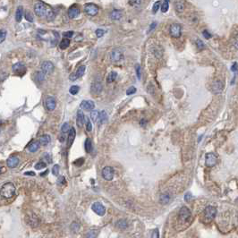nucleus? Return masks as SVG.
Wrapping results in <instances>:
<instances>
[{
    "instance_id": "a211bd4d",
    "label": "nucleus",
    "mask_w": 238,
    "mask_h": 238,
    "mask_svg": "<svg viewBox=\"0 0 238 238\" xmlns=\"http://www.w3.org/2000/svg\"><path fill=\"white\" fill-rule=\"evenodd\" d=\"M85 116H84V114L81 110H78L77 111V117H76V124L79 127H82L83 126V124H84V121H85Z\"/></svg>"
},
{
    "instance_id": "5fc2aeb1",
    "label": "nucleus",
    "mask_w": 238,
    "mask_h": 238,
    "mask_svg": "<svg viewBox=\"0 0 238 238\" xmlns=\"http://www.w3.org/2000/svg\"><path fill=\"white\" fill-rule=\"evenodd\" d=\"M136 74H137L138 79H141V66L139 65L136 66Z\"/></svg>"
},
{
    "instance_id": "e433bc0d",
    "label": "nucleus",
    "mask_w": 238,
    "mask_h": 238,
    "mask_svg": "<svg viewBox=\"0 0 238 238\" xmlns=\"http://www.w3.org/2000/svg\"><path fill=\"white\" fill-rule=\"evenodd\" d=\"M36 78L39 81H42L44 79H45V72H43L42 71L41 72H38L37 75H36Z\"/></svg>"
},
{
    "instance_id": "052dcab7",
    "label": "nucleus",
    "mask_w": 238,
    "mask_h": 238,
    "mask_svg": "<svg viewBox=\"0 0 238 238\" xmlns=\"http://www.w3.org/2000/svg\"><path fill=\"white\" fill-rule=\"evenodd\" d=\"M234 46H235V48L238 49V35L235 37V40H234Z\"/></svg>"
},
{
    "instance_id": "ea45409f",
    "label": "nucleus",
    "mask_w": 238,
    "mask_h": 238,
    "mask_svg": "<svg viewBox=\"0 0 238 238\" xmlns=\"http://www.w3.org/2000/svg\"><path fill=\"white\" fill-rule=\"evenodd\" d=\"M25 19L28 21V22H30V23H32L33 22V16H32V14H31V12H29V11H27L26 13H25Z\"/></svg>"
},
{
    "instance_id": "bb28decb",
    "label": "nucleus",
    "mask_w": 238,
    "mask_h": 238,
    "mask_svg": "<svg viewBox=\"0 0 238 238\" xmlns=\"http://www.w3.org/2000/svg\"><path fill=\"white\" fill-rule=\"evenodd\" d=\"M176 9L177 12H183L185 9V3L183 0H176Z\"/></svg>"
},
{
    "instance_id": "58836bf2",
    "label": "nucleus",
    "mask_w": 238,
    "mask_h": 238,
    "mask_svg": "<svg viewBox=\"0 0 238 238\" xmlns=\"http://www.w3.org/2000/svg\"><path fill=\"white\" fill-rule=\"evenodd\" d=\"M46 168V163L43 162V161H40V162H38L37 164L35 165V168L38 169V170L42 169V168Z\"/></svg>"
},
{
    "instance_id": "7c9ffc66",
    "label": "nucleus",
    "mask_w": 238,
    "mask_h": 238,
    "mask_svg": "<svg viewBox=\"0 0 238 238\" xmlns=\"http://www.w3.org/2000/svg\"><path fill=\"white\" fill-rule=\"evenodd\" d=\"M85 70H86V67L84 66H81L78 67V69H77V71L75 72L77 78H81V76H83L84 72H85Z\"/></svg>"
},
{
    "instance_id": "f257e3e1",
    "label": "nucleus",
    "mask_w": 238,
    "mask_h": 238,
    "mask_svg": "<svg viewBox=\"0 0 238 238\" xmlns=\"http://www.w3.org/2000/svg\"><path fill=\"white\" fill-rule=\"evenodd\" d=\"M34 12L36 15L41 18H46L48 21H51L55 18L53 9L43 2H37L34 5Z\"/></svg>"
},
{
    "instance_id": "c9c22d12",
    "label": "nucleus",
    "mask_w": 238,
    "mask_h": 238,
    "mask_svg": "<svg viewBox=\"0 0 238 238\" xmlns=\"http://www.w3.org/2000/svg\"><path fill=\"white\" fill-rule=\"evenodd\" d=\"M79 90H80V87L77 86V85H72L70 89H69V92L70 94L72 95H75L79 92Z\"/></svg>"
},
{
    "instance_id": "cd10ccee",
    "label": "nucleus",
    "mask_w": 238,
    "mask_h": 238,
    "mask_svg": "<svg viewBox=\"0 0 238 238\" xmlns=\"http://www.w3.org/2000/svg\"><path fill=\"white\" fill-rule=\"evenodd\" d=\"M40 142H34L31 143V145L29 146V150L31 152H36L40 148Z\"/></svg>"
},
{
    "instance_id": "603ef678",
    "label": "nucleus",
    "mask_w": 238,
    "mask_h": 238,
    "mask_svg": "<svg viewBox=\"0 0 238 238\" xmlns=\"http://www.w3.org/2000/svg\"><path fill=\"white\" fill-rule=\"evenodd\" d=\"M202 34H203V37L205 38V39H207V40H209V39H210L211 38V34H210L208 31H202Z\"/></svg>"
},
{
    "instance_id": "79ce46f5",
    "label": "nucleus",
    "mask_w": 238,
    "mask_h": 238,
    "mask_svg": "<svg viewBox=\"0 0 238 238\" xmlns=\"http://www.w3.org/2000/svg\"><path fill=\"white\" fill-rule=\"evenodd\" d=\"M59 170H60V168H59L58 165H55V166L53 167V168H52V173H53V175L57 176L58 174H59Z\"/></svg>"
},
{
    "instance_id": "c85d7f7f",
    "label": "nucleus",
    "mask_w": 238,
    "mask_h": 238,
    "mask_svg": "<svg viewBox=\"0 0 238 238\" xmlns=\"http://www.w3.org/2000/svg\"><path fill=\"white\" fill-rule=\"evenodd\" d=\"M116 226L118 228H120V229H125L128 226V223L125 219H120V220H118L117 223H116Z\"/></svg>"
},
{
    "instance_id": "3c124183",
    "label": "nucleus",
    "mask_w": 238,
    "mask_h": 238,
    "mask_svg": "<svg viewBox=\"0 0 238 238\" xmlns=\"http://www.w3.org/2000/svg\"><path fill=\"white\" fill-rule=\"evenodd\" d=\"M86 129L88 132H90L91 130H92V124L90 123V121L89 120V119H87V124H86Z\"/></svg>"
},
{
    "instance_id": "dca6fc26",
    "label": "nucleus",
    "mask_w": 238,
    "mask_h": 238,
    "mask_svg": "<svg viewBox=\"0 0 238 238\" xmlns=\"http://www.w3.org/2000/svg\"><path fill=\"white\" fill-rule=\"evenodd\" d=\"M224 89V83L221 81H216L212 84V91L214 93H221Z\"/></svg>"
},
{
    "instance_id": "a878e982",
    "label": "nucleus",
    "mask_w": 238,
    "mask_h": 238,
    "mask_svg": "<svg viewBox=\"0 0 238 238\" xmlns=\"http://www.w3.org/2000/svg\"><path fill=\"white\" fill-rule=\"evenodd\" d=\"M69 45H70V40L69 39H66V38H64L61 42L59 43V48L61 49H66L69 47Z\"/></svg>"
},
{
    "instance_id": "aec40b11",
    "label": "nucleus",
    "mask_w": 238,
    "mask_h": 238,
    "mask_svg": "<svg viewBox=\"0 0 238 238\" xmlns=\"http://www.w3.org/2000/svg\"><path fill=\"white\" fill-rule=\"evenodd\" d=\"M75 135H76V132L74 127H72L70 131H69V134H68V147L72 144L75 139Z\"/></svg>"
},
{
    "instance_id": "ddd939ff",
    "label": "nucleus",
    "mask_w": 238,
    "mask_h": 238,
    "mask_svg": "<svg viewBox=\"0 0 238 238\" xmlns=\"http://www.w3.org/2000/svg\"><path fill=\"white\" fill-rule=\"evenodd\" d=\"M56 99L53 97H48L45 100V106L47 107L49 111H53L55 108H56Z\"/></svg>"
},
{
    "instance_id": "864d4df0",
    "label": "nucleus",
    "mask_w": 238,
    "mask_h": 238,
    "mask_svg": "<svg viewBox=\"0 0 238 238\" xmlns=\"http://www.w3.org/2000/svg\"><path fill=\"white\" fill-rule=\"evenodd\" d=\"M151 238H159V232L158 229H155V230L152 232Z\"/></svg>"
},
{
    "instance_id": "72a5a7b5",
    "label": "nucleus",
    "mask_w": 238,
    "mask_h": 238,
    "mask_svg": "<svg viewBox=\"0 0 238 238\" xmlns=\"http://www.w3.org/2000/svg\"><path fill=\"white\" fill-rule=\"evenodd\" d=\"M98 117H99V112L98 111H96V110H92L90 113V118L92 119L93 122H96L97 120H98Z\"/></svg>"
},
{
    "instance_id": "13d9d810",
    "label": "nucleus",
    "mask_w": 238,
    "mask_h": 238,
    "mask_svg": "<svg viewBox=\"0 0 238 238\" xmlns=\"http://www.w3.org/2000/svg\"><path fill=\"white\" fill-rule=\"evenodd\" d=\"M69 79H70V81H75V80H77V76H76V74L75 72V74H72V75H70V76H69Z\"/></svg>"
},
{
    "instance_id": "a18cd8bd",
    "label": "nucleus",
    "mask_w": 238,
    "mask_h": 238,
    "mask_svg": "<svg viewBox=\"0 0 238 238\" xmlns=\"http://www.w3.org/2000/svg\"><path fill=\"white\" fill-rule=\"evenodd\" d=\"M159 6H160V2H159V1H158V2L155 3L154 5H153V8H152V12H153L154 14H156V13L158 12V10H159Z\"/></svg>"
},
{
    "instance_id": "f03ea898",
    "label": "nucleus",
    "mask_w": 238,
    "mask_h": 238,
    "mask_svg": "<svg viewBox=\"0 0 238 238\" xmlns=\"http://www.w3.org/2000/svg\"><path fill=\"white\" fill-rule=\"evenodd\" d=\"M15 194V186L13 183H5V185H3L1 188V194L4 198L5 199H10L12 198Z\"/></svg>"
},
{
    "instance_id": "423d86ee",
    "label": "nucleus",
    "mask_w": 238,
    "mask_h": 238,
    "mask_svg": "<svg viewBox=\"0 0 238 238\" xmlns=\"http://www.w3.org/2000/svg\"><path fill=\"white\" fill-rule=\"evenodd\" d=\"M217 156L214 154V153H208L206 155V158H205V163L207 165V167H209V168H212L214 167L215 165L217 164Z\"/></svg>"
},
{
    "instance_id": "2eb2a0df",
    "label": "nucleus",
    "mask_w": 238,
    "mask_h": 238,
    "mask_svg": "<svg viewBox=\"0 0 238 238\" xmlns=\"http://www.w3.org/2000/svg\"><path fill=\"white\" fill-rule=\"evenodd\" d=\"M123 58V52L120 49H114L110 54V59L113 62H119Z\"/></svg>"
},
{
    "instance_id": "39448f33",
    "label": "nucleus",
    "mask_w": 238,
    "mask_h": 238,
    "mask_svg": "<svg viewBox=\"0 0 238 238\" xmlns=\"http://www.w3.org/2000/svg\"><path fill=\"white\" fill-rule=\"evenodd\" d=\"M102 89H103V86H102V83L100 80H95L92 83H91V87H90V90H91V93H94V94H99L100 92L102 91Z\"/></svg>"
},
{
    "instance_id": "a19ab883",
    "label": "nucleus",
    "mask_w": 238,
    "mask_h": 238,
    "mask_svg": "<svg viewBox=\"0 0 238 238\" xmlns=\"http://www.w3.org/2000/svg\"><path fill=\"white\" fill-rule=\"evenodd\" d=\"M142 0H129V4L132 6H138L142 4Z\"/></svg>"
},
{
    "instance_id": "412c9836",
    "label": "nucleus",
    "mask_w": 238,
    "mask_h": 238,
    "mask_svg": "<svg viewBox=\"0 0 238 238\" xmlns=\"http://www.w3.org/2000/svg\"><path fill=\"white\" fill-rule=\"evenodd\" d=\"M171 200V195L168 193H165V194H162L160 195V198H159V200L162 204H168Z\"/></svg>"
},
{
    "instance_id": "49530a36",
    "label": "nucleus",
    "mask_w": 238,
    "mask_h": 238,
    "mask_svg": "<svg viewBox=\"0 0 238 238\" xmlns=\"http://www.w3.org/2000/svg\"><path fill=\"white\" fill-rule=\"evenodd\" d=\"M135 92H136V88L133 87V86H132V87H130V88H128V90H126V94H127V95H132V94H133V93H135Z\"/></svg>"
},
{
    "instance_id": "5701e85b",
    "label": "nucleus",
    "mask_w": 238,
    "mask_h": 238,
    "mask_svg": "<svg viewBox=\"0 0 238 238\" xmlns=\"http://www.w3.org/2000/svg\"><path fill=\"white\" fill-rule=\"evenodd\" d=\"M23 14V6H19V7L17 8L16 13H15V20H16V22L19 23V22L22 21Z\"/></svg>"
},
{
    "instance_id": "4c0bfd02",
    "label": "nucleus",
    "mask_w": 238,
    "mask_h": 238,
    "mask_svg": "<svg viewBox=\"0 0 238 238\" xmlns=\"http://www.w3.org/2000/svg\"><path fill=\"white\" fill-rule=\"evenodd\" d=\"M69 124L68 123H65L63 125H62V128H61V131H62V133L65 134V133H66L68 131H70V129H69Z\"/></svg>"
},
{
    "instance_id": "393cba45",
    "label": "nucleus",
    "mask_w": 238,
    "mask_h": 238,
    "mask_svg": "<svg viewBox=\"0 0 238 238\" xmlns=\"http://www.w3.org/2000/svg\"><path fill=\"white\" fill-rule=\"evenodd\" d=\"M110 17L112 20H119V19H121V17H122V13L119 10H114L110 14Z\"/></svg>"
},
{
    "instance_id": "f3484780",
    "label": "nucleus",
    "mask_w": 238,
    "mask_h": 238,
    "mask_svg": "<svg viewBox=\"0 0 238 238\" xmlns=\"http://www.w3.org/2000/svg\"><path fill=\"white\" fill-rule=\"evenodd\" d=\"M80 14V9L76 5H72L68 9V16L70 19H75Z\"/></svg>"
},
{
    "instance_id": "0e129e2a",
    "label": "nucleus",
    "mask_w": 238,
    "mask_h": 238,
    "mask_svg": "<svg viewBox=\"0 0 238 238\" xmlns=\"http://www.w3.org/2000/svg\"><path fill=\"white\" fill-rule=\"evenodd\" d=\"M26 176H35V173L34 172H31V171H30V172H25L24 173Z\"/></svg>"
},
{
    "instance_id": "e2e57ef3",
    "label": "nucleus",
    "mask_w": 238,
    "mask_h": 238,
    "mask_svg": "<svg viewBox=\"0 0 238 238\" xmlns=\"http://www.w3.org/2000/svg\"><path fill=\"white\" fill-rule=\"evenodd\" d=\"M191 197H193V196L191 195V194H186L185 196V200L186 201H188V200H190L191 199Z\"/></svg>"
},
{
    "instance_id": "c756f323",
    "label": "nucleus",
    "mask_w": 238,
    "mask_h": 238,
    "mask_svg": "<svg viewBox=\"0 0 238 238\" xmlns=\"http://www.w3.org/2000/svg\"><path fill=\"white\" fill-rule=\"evenodd\" d=\"M98 120H99V123L100 124H104L105 122H107V112L106 111H101L99 113V117H98Z\"/></svg>"
},
{
    "instance_id": "4468645a",
    "label": "nucleus",
    "mask_w": 238,
    "mask_h": 238,
    "mask_svg": "<svg viewBox=\"0 0 238 238\" xmlns=\"http://www.w3.org/2000/svg\"><path fill=\"white\" fill-rule=\"evenodd\" d=\"M41 71L45 74H50L52 72V71L54 70V66L53 64L49 61H44L41 64Z\"/></svg>"
},
{
    "instance_id": "6ab92c4d",
    "label": "nucleus",
    "mask_w": 238,
    "mask_h": 238,
    "mask_svg": "<svg viewBox=\"0 0 238 238\" xmlns=\"http://www.w3.org/2000/svg\"><path fill=\"white\" fill-rule=\"evenodd\" d=\"M7 166L9 168H16L17 167V165L19 164V159H18L17 157H10L8 159H7Z\"/></svg>"
},
{
    "instance_id": "b1692460",
    "label": "nucleus",
    "mask_w": 238,
    "mask_h": 238,
    "mask_svg": "<svg viewBox=\"0 0 238 238\" xmlns=\"http://www.w3.org/2000/svg\"><path fill=\"white\" fill-rule=\"evenodd\" d=\"M116 78H117V72L112 71V72H109L107 77V83H111V82H113L116 80Z\"/></svg>"
},
{
    "instance_id": "8fccbe9b",
    "label": "nucleus",
    "mask_w": 238,
    "mask_h": 238,
    "mask_svg": "<svg viewBox=\"0 0 238 238\" xmlns=\"http://www.w3.org/2000/svg\"><path fill=\"white\" fill-rule=\"evenodd\" d=\"M104 33H105V31L102 30V29H98L96 31V35H97L98 38H101L102 36L104 35Z\"/></svg>"
},
{
    "instance_id": "f704fd0d",
    "label": "nucleus",
    "mask_w": 238,
    "mask_h": 238,
    "mask_svg": "<svg viewBox=\"0 0 238 238\" xmlns=\"http://www.w3.org/2000/svg\"><path fill=\"white\" fill-rule=\"evenodd\" d=\"M98 234V230H97V229L90 230L87 234V237L88 238H96Z\"/></svg>"
},
{
    "instance_id": "680f3d73",
    "label": "nucleus",
    "mask_w": 238,
    "mask_h": 238,
    "mask_svg": "<svg viewBox=\"0 0 238 238\" xmlns=\"http://www.w3.org/2000/svg\"><path fill=\"white\" fill-rule=\"evenodd\" d=\"M156 26H157V23H155V22L152 23L150 24V30H149V31H151L152 30H154V28H155Z\"/></svg>"
},
{
    "instance_id": "20e7f679",
    "label": "nucleus",
    "mask_w": 238,
    "mask_h": 238,
    "mask_svg": "<svg viewBox=\"0 0 238 238\" xmlns=\"http://www.w3.org/2000/svg\"><path fill=\"white\" fill-rule=\"evenodd\" d=\"M182 33V26L178 23H173L170 26V35L173 38H179Z\"/></svg>"
},
{
    "instance_id": "c03bdc74",
    "label": "nucleus",
    "mask_w": 238,
    "mask_h": 238,
    "mask_svg": "<svg viewBox=\"0 0 238 238\" xmlns=\"http://www.w3.org/2000/svg\"><path fill=\"white\" fill-rule=\"evenodd\" d=\"M196 46L199 49H203L205 48V45L203 44V42L201 41L200 40H196Z\"/></svg>"
},
{
    "instance_id": "9b49d317",
    "label": "nucleus",
    "mask_w": 238,
    "mask_h": 238,
    "mask_svg": "<svg viewBox=\"0 0 238 238\" xmlns=\"http://www.w3.org/2000/svg\"><path fill=\"white\" fill-rule=\"evenodd\" d=\"M81 108L86 111H92L95 107V103L92 100H83L80 105Z\"/></svg>"
},
{
    "instance_id": "bf43d9fd",
    "label": "nucleus",
    "mask_w": 238,
    "mask_h": 238,
    "mask_svg": "<svg viewBox=\"0 0 238 238\" xmlns=\"http://www.w3.org/2000/svg\"><path fill=\"white\" fill-rule=\"evenodd\" d=\"M231 70H232L233 72L238 71V64H234V65L232 66V67H231Z\"/></svg>"
},
{
    "instance_id": "7ed1b4c3",
    "label": "nucleus",
    "mask_w": 238,
    "mask_h": 238,
    "mask_svg": "<svg viewBox=\"0 0 238 238\" xmlns=\"http://www.w3.org/2000/svg\"><path fill=\"white\" fill-rule=\"evenodd\" d=\"M84 12L88 15L95 16L98 13V7L96 5H94V4L89 3V4H86L84 5Z\"/></svg>"
},
{
    "instance_id": "473e14b6",
    "label": "nucleus",
    "mask_w": 238,
    "mask_h": 238,
    "mask_svg": "<svg viewBox=\"0 0 238 238\" xmlns=\"http://www.w3.org/2000/svg\"><path fill=\"white\" fill-rule=\"evenodd\" d=\"M168 6H169V0H164V2L161 5V12L162 13H166L168 10Z\"/></svg>"
},
{
    "instance_id": "1a4fd4ad",
    "label": "nucleus",
    "mask_w": 238,
    "mask_h": 238,
    "mask_svg": "<svg viewBox=\"0 0 238 238\" xmlns=\"http://www.w3.org/2000/svg\"><path fill=\"white\" fill-rule=\"evenodd\" d=\"M102 176L105 180L111 181L114 177V170L111 167H105L102 170Z\"/></svg>"
},
{
    "instance_id": "de8ad7c7",
    "label": "nucleus",
    "mask_w": 238,
    "mask_h": 238,
    "mask_svg": "<svg viewBox=\"0 0 238 238\" xmlns=\"http://www.w3.org/2000/svg\"><path fill=\"white\" fill-rule=\"evenodd\" d=\"M64 38H66V39H69V38H72V35H74V31H66L64 32Z\"/></svg>"
},
{
    "instance_id": "2f4dec72",
    "label": "nucleus",
    "mask_w": 238,
    "mask_h": 238,
    "mask_svg": "<svg viewBox=\"0 0 238 238\" xmlns=\"http://www.w3.org/2000/svg\"><path fill=\"white\" fill-rule=\"evenodd\" d=\"M84 148H85L86 152H88V153H90L91 151V150H92V143H91V142L89 138H87L86 141H85Z\"/></svg>"
},
{
    "instance_id": "69168bd1",
    "label": "nucleus",
    "mask_w": 238,
    "mask_h": 238,
    "mask_svg": "<svg viewBox=\"0 0 238 238\" xmlns=\"http://www.w3.org/2000/svg\"><path fill=\"white\" fill-rule=\"evenodd\" d=\"M146 123H147V121H146V120H142V121H141V125H142H142L145 126Z\"/></svg>"
},
{
    "instance_id": "09e8293b",
    "label": "nucleus",
    "mask_w": 238,
    "mask_h": 238,
    "mask_svg": "<svg viewBox=\"0 0 238 238\" xmlns=\"http://www.w3.org/2000/svg\"><path fill=\"white\" fill-rule=\"evenodd\" d=\"M71 229L74 231L75 233H76L78 230H79V225L75 222H74L72 225H71Z\"/></svg>"
},
{
    "instance_id": "6e6552de",
    "label": "nucleus",
    "mask_w": 238,
    "mask_h": 238,
    "mask_svg": "<svg viewBox=\"0 0 238 238\" xmlns=\"http://www.w3.org/2000/svg\"><path fill=\"white\" fill-rule=\"evenodd\" d=\"M91 209H92L93 211L97 215H98V216H104L105 213H106V208L100 202H95V203H93Z\"/></svg>"
},
{
    "instance_id": "4be33fe9",
    "label": "nucleus",
    "mask_w": 238,
    "mask_h": 238,
    "mask_svg": "<svg viewBox=\"0 0 238 238\" xmlns=\"http://www.w3.org/2000/svg\"><path fill=\"white\" fill-rule=\"evenodd\" d=\"M50 142V136L49 134H44L40 138V143L43 146H47Z\"/></svg>"
},
{
    "instance_id": "9d476101",
    "label": "nucleus",
    "mask_w": 238,
    "mask_h": 238,
    "mask_svg": "<svg viewBox=\"0 0 238 238\" xmlns=\"http://www.w3.org/2000/svg\"><path fill=\"white\" fill-rule=\"evenodd\" d=\"M191 217V211H190V209L184 206V207H182L181 209H180V211H179V217L182 221H186L187 219H189V217Z\"/></svg>"
},
{
    "instance_id": "37998d69",
    "label": "nucleus",
    "mask_w": 238,
    "mask_h": 238,
    "mask_svg": "<svg viewBox=\"0 0 238 238\" xmlns=\"http://www.w3.org/2000/svg\"><path fill=\"white\" fill-rule=\"evenodd\" d=\"M5 37H6V31L2 29L0 31V41L4 42V40H5Z\"/></svg>"
},
{
    "instance_id": "4d7b16f0",
    "label": "nucleus",
    "mask_w": 238,
    "mask_h": 238,
    "mask_svg": "<svg viewBox=\"0 0 238 238\" xmlns=\"http://www.w3.org/2000/svg\"><path fill=\"white\" fill-rule=\"evenodd\" d=\"M83 162H84V159H79L78 160L75 161V164L77 165L78 167H80V166H81L82 164H83Z\"/></svg>"
},
{
    "instance_id": "0eeeda50",
    "label": "nucleus",
    "mask_w": 238,
    "mask_h": 238,
    "mask_svg": "<svg viewBox=\"0 0 238 238\" xmlns=\"http://www.w3.org/2000/svg\"><path fill=\"white\" fill-rule=\"evenodd\" d=\"M204 215L209 220H212L217 215V209L213 206L206 207V209H204Z\"/></svg>"
},
{
    "instance_id": "6e6d98bb",
    "label": "nucleus",
    "mask_w": 238,
    "mask_h": 238,
    "mask_svg": "<svg viewBox=\"0 0 238 238\" xmlns=\"http://www.w3.org/2000/svg\"><path fill=\"white\" fill-rule=\"evenodd\" d=\"M57 183H58V185H64V184H66V178L64 177V176H60L57 180Z\"/></svg>"
},
{
    "instance_id": "f8f14e48",
    "label": "nucleus",
    "mask_w": 238,
    "mask_h": 238,
    "mask_svg": "<svg viewBox=\"0 0 238 238\" xmlns=\"http://www.w3.org/2000/svg\"><path fill=\"white\" fill-rule=\"evenodd\" d=\"M12 68H13L14 72H15V74L18 75H23L24 72H25V71H26V67H25V66L23 65V63H16V64H14Z\"/></svg>"
}]
</instances>
